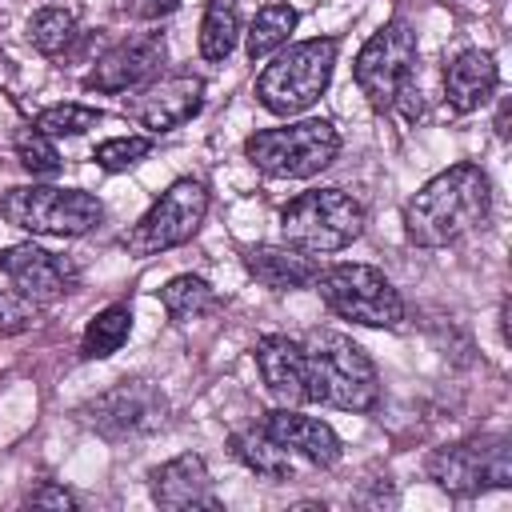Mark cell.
Here are the masks:
<instances>
[{
    "mask_svg": "<svg viewBox=\"0 0 512 512\" xmlns=\"http://www.w3.org/2000/svg\"><path fill=\"white\" fill-rule=\"evenodd\" d=\"M292 28H296V8H292V4H280V0L264 4V8L256 12V20L248 24V60L256 64V60L276 56V52L288 44Z\"/></svg>",
    "mask_w": 512,
    "mask_h": 512,
    "instance_id": "obj_23",
    "label": "cell"
},
{
    "mask_svg": "<svg viewBox=\"0 0 512 512\" xmlns=\"http://www.w3.org/2000/svg\"><path fill=\"white\" fill-rule=\"evenodd\" d=\"M336 36H312L300 44H284L272 64L256 76V100L272 116H296L308 112L332 84L336 68Z\"/></svg>",
    "mask_w": 512,
    "mask_h": 512,
    "instance_id": "obj_3",
    "label": "cell"
},
{
    "mask_svg": "<svg viewBox=\"0 0 512 512\" xmlns=\"http://www.w3.org/2000/svg\"><path fill=\"white\" fill-rule=\"evenodd\" d=\"M428 480L448 496H480L512 484V452L504 436H476L444 444L428 456Z\"/></svg>",
    "mask_w": 512,
    "mask_h": 512,
    "instance_id": "obj_10",
    "label": "cell"
},
{
    "mask_svg": "<svg viewBox=\"0 0 512 512\" xmlns=\"http://www.w3.org/2000/svg\"><path fill=\"white\" fill-rule=\"evenodd\" d=\"M340 152V132L328 120H300L284 128H260L244 140V156L272 180H304L324 172Z\"/></svg>",
    "mask_w": 512,
    "mask_h": 512,
    "instance_id": "obj_5",
    "label": "cell"
},
{
    "mask_svg": "<svg viewBox=\"0 0 512 512\" xmlns=\"http://www.w3.org/2000/svg\"><path fill=\"white\" fill-rule=\"evenodd\" d=\"M12 144H16V156H20V164H24L32 176H56V172L64 168V160H60V152H56L52 136H44L36 124L20 128Z\"/></svg>",
    "mask_w": 512,
    "mask_h": 512,
    "instance_id": "obj_27",
    "label": "cell"
},
{
    "mask_svg": "<svg viewBox=\"0 0 512 512\" xmlns=\"http://www.w3.org/2000/svg\"><path fill=\"white\" fill-rule=\"evenodd\" d=\"M244 268L256 276L264 288L292 292V288H312L320 276V260L292 248V244H256L244 248Z\"/></svg>",
    "mask_w": 512,
    "mask_h": 512,
    "instance_id": "obj_19",
    "label": "cell"
},
{
    "mask_svg": "<svg viewBox=\"0 0 512 512\" xmlns=\"http://www.w3.org/2000/svg\"><path fill=\"white\" fill-rule=\"evenodd\" d=\"M28 504L36 508H76V496L68 488H56V484H40L28 492Z\"/></svg>",
    "mask_w": 512,
    "mask_h": 512,
    "instance_id": "obj_30",
    "label": "cell"
},
{
    "mask_svg": "<svg viewBox=\"0 0 512 512\" xmlns=\"http://www.w3.org/2000/svg\"><path fill=\"white\" fill-rule=\"evenodd\" d=\"M256 356V368H260V380L264 388L284 400V404H308V356H304V344L292 340V336H280V332H268L256 340L252 348Z\"/></svg>",
    "mask_w": 512,
    "mask_h": 512,
    "instance_id": "obj_16",
    "label": "cell"
},
{
    "mask_svg": "<svg viewBox=\"0 0 512 512\" xmlns=\"http://www.w3.org/2000/svg\"><path fill=\"white\" fill-rule=\"evenodd\" d=\"M492 212V184L480 164H452L436 172L404 204V236L416 248H444L484 228Z\"/></svg>",
    "mask_w": 512,
    "mask_h": 512,
    "instance_id": "obj_1",
    "label": "cell"
},
{
    "mask_svg": "<svg viewBox=\"0 0 512 512\" xmlns=\"http://www.w3.org/2000/svg\"><path fill=\"white\" fill-rule=\"evenodd\" d=\"M148 152H152V136H112V140L96 144L92 160H96L104 172H128V168L140 164Z\"/></svg>",
    "mask_w": 512,
    "mask_h": 512,
    "instance_id": "obj_28",
    "label": "cell"
},
{
    "mask_svg": "<svg viewBox=\"0 0 512 512\" xmlns=\"http://www.w3.org/2000/svg\"><path fill=\"white\" fill-rule=\"evenodd\" d=\"M124 8H128L136 20H160V16L176 12L180 0H124Z\"/></svg>",
    "mask_w": 512,
    "mask_h": 512,
    "instance_id": "obj_31",
    "label": "cell"
},
{
    "mask_svg": "<svg viewBox=\"0 0 512 512\" xmlns=\"http://www.w3.org/2000/svg\"><path fill=\"white\" fill-rule=\"evenodd\" d=\"M28 40L36 52L44 56H60L72 40H76V16L68 8H40L28 20Z\"/></svg>",
    "mask_w": 512,
    "mask_h": 512,
    "instance_id": "obj_25",
    "label": "cell"
},
{
    "mask_svg": "<svg viewBox=\"0 0 512 512\" xmlns=\"http://www.w3.org/2000/svg\"><path fill=\"white\" fill-rule=\"evenodd\" d=\"M320 300L352 324L364 328H396L404 320V300L392 288V280L372 264H332L320 268L316 284Z\"/></svg>",
    "mask_w": 512,
    "mask_h": 512,
    "instance_id": "obj_7",
    "label": "cell"
},
{
    "mask_svg": "<svg viewBox=\"0 0 512 512\" xmlns=\"http://www.w3.org/2000/svg\"><path fill=\"white\" fill-rule=\"evenodd\" d=\"M352 76H356V88L368 96L372 108H392L400 104L404 96H412V76H416V32L412 24L404 20H388L380 24L356 64H352Z\"/></svg>",
    "mask_w": 512,
    "mask_h": 512,
    "instance_id": "obj_8",
    "label": "cell"
},
{
    "mask_svg": "<svg viewBox=\"0 0 512 512\" xmlns=\"http://www.w3.org/2000/svg\"><path fill=\"white\" fill-rule=\"evenodd\" d=\"M308 356V396L344 408V412H372L380 404V376L372 356L344 332L316 328L304 340Z\"/></svg>",
    "mask_w": 512,
    "mask_h": 512,
    "instance_id": "obj_2",
    "label": "cell"
},
{
    "mask_svg": "<svg viewBox=\"0 0 512 512\" xmlns=\"http://www.w3.org/2000/svg\"><path fill=\"white\" fill-rule=\"evenodd\" d=\"M104 120V112L100 108H88V104H52V108H44V112H36V128L44 132V136H84L88 128H96Z\"/></svg>",
    "mask_w": 512,
    "mask_h": 512,
    "instance_id": "obj_26",
    "label": "cell"
},
{
    "mask_svg": "<svg viewBox=\"0 0 512 512\" xmlns=\"http://www.w3.org/2000/svg\"><path fill=\"white\" fill-rule=\"evenodd\" d=\"M36 308L28 296L20 292H4L0 288V336H12V332H24L32 320H36Z\"/></svg>",
    "mask_w": 512,
    "mask_h": 512,
    "instance_id": "obj_29",
    "label": "cell"
},
{
    "mask_svg": "<svg viewBox=\"0 0 512 512\" xmlns=\"http://www.w3.org/2000/svg\"><path fill=\"white\" fill-rule=\"evenodd\" d=\"M496 136L508 140V104H500V116H496Z\"/></svg>",
    "mask_w": 512,
    "mask_h": 512,
    "instance_id": "obj_32",
    "label": "cell"
},
{
    "mask_svg": "<svg viewBox=\"0 0 512 512\" xmlns=\"http://www.w3.org/2000/svg\"><path fill=\"white\" fill-rule=\"evenodd\" d=\"M228 448H232V456H236L244 468H252V472L264 476V480H288V476H292V456H288V448H280L264 428H240V432H232V436H228Z\"/></svg>",
    "mask_w": 512,
    "mask_h": 512,
    "instance_id": "obj_20",
    "label": "cell"
},
{
    "mask_svg": "<svg viewBox=\"0 0 512 512\" xmlns=\"http://www.w3.org/2000/svg\"><path fill=\"white\" fill-rule=\"evenodd\" d=\"M204 216H208V188H204L200 180L184 176V180L168 184V188L148 204V212L120 236V244H124V252H132V256H160V252H168V248L188 244V240L200 232Z\"/></svg>",
    "mask_w": 512,
    "mask_h": 512,
    "instance_id": "obj_9",
    "label": "cell"
},
{
    "mask_svg": "<svg viewBox=\"0 0 512 512\" xmlns=\"http://www.w3.org/2000/svg\"><path fill=\"white\" fill-rule=\"evenodd\" d=\"M132 336V308L128 304H108L104 312H96L80 336V356L84 360H108L112 352L124 348V340Z\"/></svg>",
    "mask_w": 512,
    "mask_h": 512,
    "instance_id": "obj_22",
    "label": "cell"
},
{
    "mask_svg": "<svg viewBox=\"0 0 512 512\" xmlns=\"http://www.w3.org/2000/svg\"><path fill=\"white\" fill-rule=\"evenodd\" d=\"M0 272L16 284L20 296H28L32 304H52V300H64L76 284H80V272L72 260L40 248V244H12L0 252Z\"/></svg>",
    "mask_w": 512,
    "mask_h": 512,
    "instance_id": "obj_14",
    "label": "cell"
},
{
    "mask_svg": "<svg viewBox=\"0 0 512 512\" xmlns=\"http://www.w3.org/2000/svg\"><path fill=\"white\" fill-rule=\"evenodd\" d=\"M260 428H264L280 448H288V452L304 456L308 464L332 468V464L340 460V436H336V428H332L328 420H316V416L296 412L292 404L264 412Z\"/></svg>",
    "mask_w": 512,
    "mask_h": 512,
    "instance_id": "obj_17",
    "label": "cell"
},
{
    "mask_svg": "<svg viewBox=\"0 0 512 512\" xmlns=\"http://www.w3.org/2000/svg\"><path fill=\"white\" fill-rule=\"evenodd\" d=\"M0 216L32 236H84L104 220V204L84 188L20 184L0 196Z\"/></svg>",
    "mask_w": 512,
    "mask_h": 512,
    "instance_id": "obj_6",
    "label": "cell"
},
{
    "mask_svg": "<svg viewBox=\"0 0 512 512\" xmlns=\"http://www.w3.org/2000/svg\"><path fill=\"white\" fill-rule=\"evenodd\" d=\"M160 304H164V312H168L176 324H188V320H200V316L216 312V308H220V296H216V288H212L204 276L184 272V276H172V280L160 288Z\"/></svg>",
    "mask_w": 512,
    "mask_h": 512,
    "instance_id": "obj_21",
    "label": "cell"
},
{
    "mask_svg": "<svg viewBox=\"0 0 512 512\" xmlns=\"http://www.w3.org/2000/svg\"><path fill=\"white\" fill-rule=\"evenodd\" d=\"M148 488L152 500L168 512H188V508H220V500L212 496V476L204 456L196 452H180L172 460H164L160 468L148 472Z\"/></svg>",
    "mask_w": 512,
    "mask_h": 512,
    "instance_id": "obj_15",
    "label": "cell"
},
{
    "mask_svg": "<svg viewBox=\"0 0 512 512\" xmlns=\"http://www.w3.org/2000/svg\"><path fill=\"white\" fill-rule=\"evenodd\" d=\"M200 108H204V80L192 76V72L156 76L124 100V112L140 128H148V136H160V132H172L180 124H188Z\"/></svg>",
    "mask_w": 512,
    "mask_h": 512,
    "instance_id": "obj_11",
    "label": "cell"
},
{
    "mask_svg": "<svg viewBox=\"0 0 512 512\" xmlns=\"http://www.w3.org/2000/svg\"><path fill=\"white\" fill-rule=\"evenodd\" d=\"M84 412L100 436L128 440L164 424V396L144 380H120L108 392H100Z\"/></svg>",
    "mask_w": 512,
    "mask_h": 512,
    "instance_id": "obj_12",
    "label": "cell"
},
{
    "mask_svg": "<svg viewBox=\"0 0 512 512\" xmlns=\"http://www.w3.org/2000/svg\"><path fill=\"white\" fill-rule=\"evenodd\" d=\"M496 84H500V68L492 60V52H480V48L456 52L448 60V68H444V100L460 116H468L480 104H488Z\"/></svg>",
    "mask_w": 512,
    "mask_h": 512,
    "instance_id": "obj_18",
    "label": "cell"
},
{
    "mask_svg": "<svg viewBox=\"0 0 512 512\" xmlns=\"http://www.w3.org/2000/svg\"><path fill=\"white\" fill-rule=\"evenodd\" d=\"M280 232L284 244L308 256H328L364 232V204L344 188H312L280 208Z\"/></svg>",
    "mask_w": 512,
    "mask_h": 512,
    "instance_id": "obj_4",
    "label": "cell"
},
{
    "mask_svg": "<svg viewBox=\"0 0 512 512\" xmlns=\"http://www.w3.org/2000/svg\"><path fill=\"white\" fill-rule=\"evenodd\" d=\"M164 56H168V48H164V36L160 32H136V36L120 40L116 48H108L96 60V68L84 76V88L108 92V96L136 92V88H144L148 80L160 76Z\"/></svg>",
    "mask_w": 512,
    "mask_h": 512,
    "instance_id": "obj_13",
    "label": "cell"
},
{
    "mask_svg": "<svg viewBox=\"0 0 512 512\" xmlns=\"http://www.w3.org/2000/svg\"><path fill=\"white\" fill-rule=\"evenodd\" d=\"M240 40V12L236 0H208L200 20V52L204 60H228Z\"/></svg>",
    "mask_w": 512,
    "mask_h": 512,
    "instance_id": "obj_24",
    "label": "cell"
}]
</instances>
